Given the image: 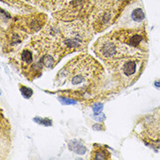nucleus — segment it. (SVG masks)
Returning a JSON list of instances; mask_svg holds the SVG:
<instances>
[{"label":"nucleus","mask_w":160,"mask_h":160,"mask_svg":"<svg viewBox=\"0 0 160 160\" xmlns=\"http://www.w3.org/2000/svg\"><path fill=\"white\" fill-rule=\"evenodd\" d=\"M20 91H21L23 96L25 97V98H30L32 95V93H33L32 90L31 88L27 87H20Z\"/></svg>","instance_id":"obj_7"},{"label":"nucleus","mask_w":160,"mask_h":160,"mask_svg":"<svg viewBox=\"0 0 160 160\" xmlns=\"http://www.w3.org/2000/svg\"><path fill=\"white\" fill-rule=\"evenodd\" d=\"M21 59L26 62V63H29V62H32V53L28 50H25L23 51L22 54H21Z\"/></svg>","instance_id":"obj_6"},{"label":"nucleus","mask_w":160,"mask_h":160,"mask_svg":"<svg viewBox=\"0 0 160 160\" xmlns=\"http://www.w3.org/2000/svg\"><path fill=\"white\" fill-rule=\"evenodd\" d=\"M69 148H70L73 152H76V153H78V154H84V153L86 152V148H85L81 144H79V143L76 142V141L71 142V143L69 144Z\"/></svg>","instance_id":"obj_4"},{"label":"nucleus","mask_w":160,"mask_h":160,"mask_svg":"<svg viewBox=\"0 0 160 160\" xmlns=\"http://www.w3.org/2000/svg\"><path fill=\"white\" fill-rule=\"evenodd\" d=\"M35 121H37L39 123H42V124H45V125H50L49 123H46V122H50V120H48V119H42V118H35L34 119Z\"/></svg>","instance_id":"obj_9"},{"label":"nucleus","mask_w":160,"mask_h":160,"mask_svg":"<svg viewBox=\"0 0 160 160\" xmlns=\"http://www.w3.org/2000/svg\"><path fill=\"white\" fill-rule=\"evenodd\" d=\"M117 74L123 75L124 77H131L137 72V61L134 60H122V64L116 67Z\"/></svg>","instance_id":"obj_2"},{"label":"nucleus","mask_w":160,"mask_h":160,"mask_svg":"<svg viewBox=\"0 0 160 160\" xmlns=\"http://www.w3.org/2000/svg\"><path fill=\"white\" fill-rule=\"evenodd\" d=\"M91 159H109L110 153L105 148V146L95 144H94Z\"/></svg>","instance_id":"obj_3"},{"label":"nucleus","mask_w":160,"mask_h":160,"mask_svg":"<svg viewBox=\"0 0 160 160\" xmlns=\"http://www.w3.org/2000/svg\"><path fill=\"white\" fill-rule=\"evenodd\" d=\"M93 128H94V130H101V126L100 124H95V125H94V126H93Z\"/></svg>","instance_id":"obj_11"},{"label":"nucleus","mask_w":160,"mask_h":160,"mask_svg":"<svg viewBox=\"0 0 160 160\" xmlns=\"http://www.w3.org/2000/svg\"><path fill=\"white\" fill-rule=\"evenodd\" d=\"M61 101H62L64 103H67V104H72V103H75L74 101L72 100H68V99H65V98H60Z\"/></svg>","instance_id":"obj_10"},{"label":"nucleus","mask_w":160,"mask_h":160,"mask_svg":"<svg viewBox=\"0 0 160 160\" xmlns=\"http://www.w3.org/2000/svg\"><path fill=\"white\" fill-rule=\"evenodd\" d=\"M137 130H139L138 135L146 143L157 144L160 142V116L149 115L142 119L138 123Z\"/></svg>","instance_id":"obj_1"},{"label":"nucleus","mask_w":160,"mask_h":160,"mask_svg":"<svg viewBox=\"0 0 160 160\" xmlns=\"http://www.w3.org/2000/svg\"><path fill=\"white\" fill-rule=\"evenodd\" d=\"M154 85H155V87H160V80H157V81H155Z\"/></svg>","instance_id":"obj_12"},{"label":"nucleus","mask_w":160,"mask_h":160,"mask_svg":"<svg viewBox=\"0 0 160 160\" xmlns=\"http://www.w3.org/2000/svg\"><path fill=\"white\" fill-rule=\"evenodd\" d=\"M101 108H102V104H101V103H95V104L94 105V113L101 112Z\"/></svg>","instance_id":"obj_8"},{"label":"nucleus","mask_w":160,"mask_h":160,"mask_svg":"<svg viewBox=\"0 0 160 160\" xmlns=\"http://www.w3.org/2000/svg\"><path fill=\"white\" fill-rule=\"evenodd\" d=\"M131 16H132L133 19L135 21H137V22L143 21L144 19V17H145V15H144V13L142 9H136V10H134Z\"/></svg>","instance_id":"obj_5"}]
</instances>
